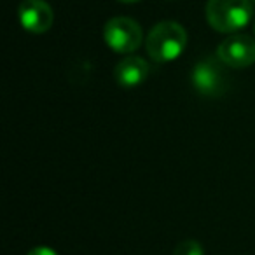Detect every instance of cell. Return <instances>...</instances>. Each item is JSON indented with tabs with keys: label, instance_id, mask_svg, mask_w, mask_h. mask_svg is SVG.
<instances>
[{
	"label": "cell",
	"instance_id": "30bf717a",
	"mask_svg": "<svg viewBox=\"0 0 255 255\" xmlns=\"http://www.w3.org/2000/svg\"><path fill=\"white\" fill-rule=\"evenodd\" d=\"M119 2H124V4H133V2H138V0H119Z\"/></svg>",
	"mask_w": 255,
	"mask_h": 255
},
{
	"label": "cell",
	"instance_id": "8fae6325",
	"mask_svg": "<svg viewBox=\"0 0 255 255\" xmlns=\"http://www.w3.org/2000/svg\"><path fill=\"white\" fill-rule=\"evenodd\" d=\"M254 32H255V23H254Z\"/></svg>",
	"mask_w": 255,
	"mask_h": 255
},
{
	"label": "cell",
	"instance_id": "5b68a950",
	"mask_svg": "<svg viewBox=\"0 0 255 255\" xmlns=\"http://www.w3.org/2000/svg\"><path fill=\"white\" fill-rule=\"evenodd\" d=\"M217 58L229 68H247L255 63V40L250 35H231L219 44Z\"/></svg>",
	"mask_w": 255,
	"mask_h": 255
},
{
	"label": "cell",
	"instance_id": "9c48e42d",
	"mask_svg": "<svg viewBox=\"0 0 255 255\" xmlns=\"http://www.w3.org/2000/svg\"><path fill=\"white\" fill-rule=\"evenodd\" d=\"M26 255H58V252H54L53 248H49V247H35Z\"/></svg>",
	"mask_w": 255,
	"mask_h": 255
},
{
	"label": "cell",
	"instance_id": "7c38bea8",
	"mask_svg": "<svg viewBox=\"0 0 255 255\" xmlns=\"http://www.w3.org/2000/svg\"><path fill=\"white\" fill-rule=\"evenodd\" d=\"M252 2H254V4H255V0H252Z\"/></svg>",
	"mask_w": 255,
	"mask_h": 255
},
{
	"label": "cell",
	"instance_id": "7a4b0ae2",
	"mask_svg": "<svg viewBox=\"0 0 255 255\" xmlns=\"http://www.w3.org/2000/svg\"><path fill=\"white\" fill-rule=\"evenodd\" d=\"M205 12L215 32L234 33L252 21L254 5L252 0H208Z\"/></svg>",
	"mask_w": 255,
	"mask_h": 255
},
{
	"label": "cell",
	"instance_id": "8992f818",
	"mask_svg": "<svg viewBox=\"0 0 255 255\" xmlns=\"http://www.w3.org/2000/svg\"><path fill=\"white\" fill-rule=\"evenodd\" d=\"M21 26L30 33H46L53 26L54 12L46 0H23L18 7Z\"/></svg>",
	"mask_w": 255,
	"mask_h": 255
},
{
	"label": "cell",
	"instance_id": "277c9868",
	"mask_svg": "<svg viewBox=\"0 0 255 255\" xmlns=\"http://www.w3.org/2000/svg\"><path fill=\"white\" fill-rule=\"evenodd\" d=\"M194 89L203 96H220L229 86L226 65L219 58H203L194 65L191 74Z\"/></svg>",
	"mask_w": 255,
	"mask_h": 255
},
{
	"label": "cell",
	"instance_id": "3957f363",
	"mask_svg": "<svg viewBox=\"0 0 255 255\" xmlns=\"http://www.w3.org/2000/svg\"><path fill=\"white\" fill-rule=\"evenodd\" d=\"M105 44L119 54H131L142 46V26L131 18L117 16L105 23L103 28Z\"/></svg>",
	"mask_w": 255,
	"mask_h": 255
},
{
	"label": "cell",
	"instance_id": "6da1fadb",
	"mask_svg": "<svg viewBox=\"0 0 255 255\" xmlns=\"http://www.w3.org/2000/svg\"><path fill=\"white\" fill-rule=\"evenodd\" d=\"M187 46V32L177 21H161L149 32L145 40L147 54L157 63L173 61Z\"/></svg>",
	"mask_w": 255,
	"mask_h": 255
},
{
	"label": "cell",
	"instance_id": "ba28073f",
	"mask_svg": "<svg viewBox=\"0 0 255 255\" xmlns=\"http://www.w3.org/2000/svg\"><path fill=\"white\" fill-rule=\"evenodd\" d=\"M173 255H205V250H203L201 243L196 240H185L180 241L175 248Z\"/></svg>",
	"mask_w": 255,
	"mask_h": 255
},
{
	"label": "cell",
	"instance_id": "52a82bcc",
	"mask_svg": "<svg viewBox=\"0 0 255 255\" xmlns=\"http://www.w3.org/2000/svg\"><path fill=\"white\" fill-rule=\"evenodd\" d=\"M150 74V65L140 56H126L114 68V79L121 88H136Z\"/></svg>",
	"mask_w": 255,
	"mask_h": 255
}]
</instances>
